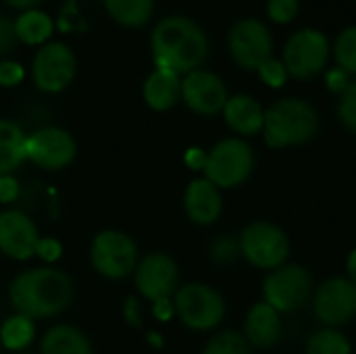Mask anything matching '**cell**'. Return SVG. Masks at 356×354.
Here are the masks:
<instances>
[{
  "instance_id": "obj_29",
  "label": "cell",
  "mask_w": 356,
  "mask_h": 354,
  "mask_svg": "<svg viewBox=\"0 0 356 354\" xmlns=\"http://www.w3.org/2000/svg\"><path fill=\"white\" fill-rule=\"evenodd\" d=\"M240 240L232 236H219L209 246V257L215 265H229L240 257Z\"/></svg>"
},
{
  "instance_id": "obj_15",
  "label": "cell",
  "mask_w": 356,
  "mask_h": 354,
  "mask_svg": "<svg viewBox=\"0 0 356 354\" xmlns=\"http://www.w3.org/2000/svg\"><path fill=\"white\" fill-rule=\"evenodd\" d=\"M181 98L198 115H217L225 108L227 88L223 79L207 69H194L181 79Z\"/></svg>"
},
{
  "instance_id": "obj_2",
  "label": "cell",
  "mask_w": 356,
  "mask_h": 354,
  "mask_svg": "<svg viewBox=\"0 0 356 354\" xmlns=\"http://www.w3.org/2000/svg\"><path fill=\"white\" fill-rule=\"evenodd\" d=\"M150 50L159 69L181 75L198 69L207 61L209 38L196 21L173 15L152 29Z\"/></svg>"
},
{
  "instance_id": "obj_26",
  "label": "cell",
  "mask_w": 356,
  "mask_h": 354,
  "mask_svg": "<svg viewBox=\"0 0 356 354\" xmlns=\"http://www.w3.org/2000/svg\"><path fill=\"white\" fill-rule=\"evenodd\" d=\"M307 354H350V342L336 330H319L309 338Z\"/></svg>"
},
{
  "instance_id": "obj_17",
  "label": "cell",
  "mask_w": 356,
  "mask_h": 354,
  "mask_svg": "<svg viewBox=\"0 0 356 354\" xmlns=\"http://www.w3.org/2000/svg\"><path fill=\"white\" fill-rule=\"evenodd\" d=\"M184 209L186 215L198 225H211L221 217L223 198L219 188L209 182L207 177L194 179L184 194Z\"/></svg>"
},
{
  "instance_id": "obj_7",
  "label": "cell",
  "mask_w": 356,
  "mask_h": 354,
  "mask_svg": "<svg viewBox=\"0 0 356 354\" xmlns=\"http://www.w3.org/2000/svg\"><path fill=\"white\" fill-rule=\"evenodd\" d=\"M240 252L259 269H277L290 255V240L277 225L269 221H254L246 225L240 236Z\"/></svg>"
},
{
  "instance_id": "obj_14",
  "label": "cell",
  "mask_w": 356,
  "mask_h": 354,
  "mask_svg": "<svg viewBox=\"0 0 356 354\" xmlns=\"http://www.w3.org/2000/svg\"><path fill=\"white\" fill-rule=\"evenodd\" d=\"M315 317L330 328L348 323L356 313V286L350 280L332 277L315 294Z\"/></svg>"
},
{
  "instance_id": "obj_5",
  "label": "cell",
  "mask_w": 356,
  "mask_h": 354,
  "mask_svg": "<svg viewBox=\"0 0 356 354\" xmlns=\"http://www.w3.org/2000/svg\"><path fill=\"white\" fill-rule=\"evenodd\" d=\"M254 169V152L240 138H227L217 142L207 152L204 175L217 188H236L244 184Z\"/></svg>"
},
{
  "instance_id": "obj_36",
  "label": "cell",
  "mask_w": 356,
  "mask_h": 354,
  "mask_svg": "<svg viewBox=\"0 0 356 354\" xmlns=\"http://www.w3.org/2000/svg\"><path fill=\"white\" fill-rule=\"evenodd\" d=\"M19 198V182L13 175H0V204H10Z\"/></svg>"
},
{
  "instance_id": "obj_35",
  "label": "cell",
  "mask_w": 356,
  "mask_h": 354,
  "mask_svg": "<svg viewBox=\"0 0 356 354\" xmlns=\"http://www.w3.org/2000/svg\"><path fill=\"white\" fill-rule=\"evenodd\" d=\"M17 31H15V21L8 17H0V56L10 52L17 44Z\"/></svg>"
},
{
  "instance_id": "obj_33",
  "label": "cell",
  "mask_w": 356,
  "mask_h": 354,
  "mask_svg": "<svg viewBox=\"0 0 356 354\" xmlns=\"http://www.w3.org/2000/svg\"><path fill=\"white\" fill-rule=\"evenodd\" d=\"M25 71L17 61H0V86L15 88L23 81Z\"/></svg>"
},
{
  "instance_id": "obj_4",
  "label": "cell",
  "mask_w": 356,
  "mask_h": 354,
  "mask_svg": "<svg viewBox=\"0 0 356 354\" xmlns=\"http://www.w3.org/2000/svg\"><path fill=\"white\" fill-rule=\"evenodd\" d=\"M173 309L179 321L194 332H209L225 317L223 296L207 284H186L177 288Z\"/></svg>"
},
{
  "instance_id": "obj_8",
  "label": "cell",
  "mask_w": 356,
  "mask_h": 354,
  "mask_svg": "<svg viewBox=\"0 0 356 354\" xmlns=\"http://www.w3.org/2000/svg\"><path fill=\"white\" fill-rule=\"evenodd\" d=\"M313 292V280L300 265H282L271 271L263 284V296L277 313H294L309 300Z\"/></svg>"
},
{
  "instance_id": "obj_30",
  "label": "cell",
  "mask_w": 356,
  "mask_h": 354,
  "mask_svg": "<svg viewBox=\"0 0 356 354\" xmlns=\"http://www.w3.org/2000/svg\"><path fill=\"white\" fill-rule=\"evenodd\" d=\"M259 75H261V79L267 83V86H271V88H282L284 83H286V79H288V69H286V65H284V61H277V58H267L259 69Z\"/></svg>"
},
{
  "instance_id": "obj_12",
  "label": "cell",
  "mask_w": 356,
  "mask_h": 354,
  "mask_svg": "<svg viewBox=\"0 0 356 354\" xmlns=\"http://www.w3.org/2000/svg\"><path fill=\"white\" fill-rule=\"evenodd\" d=\"M273 40L269 27L259 19H242L229 31V52L244 69H259L271 58Z\"/></svg>"
},
{
  "instance_id": "obj_18",
  "label": "cell",
  "mask_w": 356,
  "mask_h": 354,
  "mask_svg": "<svg viewBox=\"0 0 356 354\" xmlns=\"http://www.w3.org/2000/svg\"><path fill=\"white\" fill-rule=\"evenodd\" d=\"M244 338L257 348H271L282 338V319L280 313L267 303H257L244 323Z\"/></svg>"
},
{
  "instance_id": "obj_37",
  "label": "cell",
  "mask_w": 356,
  "mask_h": 354,
  "mask_svg": "<svg viewBox=\"0 0 356 354\" xmlns=\"http://www.w3.org/2000/svg\"><path fill=\"white\" fill-rule=\"evenodd\" d=\"M325 83L332 92L344 94V90L350 86V79H348V73L344 69H332L325 77Z\"/></svg>"
},
{
  "instance_id": "obj_10",
  "label": "cell",
  "mask_w": 356,
  "mask_h": 354,
  "mask_svg": "<svg viewBox=\"0 0 356 354\" xmlns=\"http://www.w3.org/2000/svg\"><path fill=\"white\" fill-rule=\"evenodd\" d=\"M75 54L63 42H46L33 56L31 75L38 90L46 94L63 92L75 77Z\"/></svg>"
},
{
  "instance_id": "obj_27",
  "label": "cell",
  "mask_w": 356,
  "mask_h": 354,
  "mask_svg": "<svg viewBox=\"0 0 356 354\" xmlns=\"http://www.w3.org/2000/svg\"><path fill=\"white\" fill-rule=\"evenodd\" d=\"M202 354H250V344L238 332H221L209 340Z\"/></svg>"
},
{
  "instance_id": "obj_3",
  "label": "cell",
  "mask_w": 356,
  "mask_h": 354,
  "mask_svg": "<svg viewBox=\"0 0 356 354\" xmlns=\"http://www.w3.org/2000/svg\"><path fill=\"white\" fill-rule=\"evenodd\" d=\"M319 129L317 111L300 98H284L265 111L263 134L271 148L300 146Z\"/></svg>"
},
{
  "instance_id": "obj_28",
  "label": "cell",
  "mask_w": 356,
  "mask_h": 354,
  "mask_svg": "<svg viewBox=\"0 0 356 354\" xmlns=\"http://www.w3.org/2000/svg\"><path fill=\"white\" fill-rule=\"evenodd\" d=\"M336 58L340 69L356 73V25L346 27L336 40Z\"/></svg>"
},
{
  "instance_id": "obj_16",
  "label": "cell",
  "mask_w": 356,
  "mask_h": 354,
  "mask_svg": "<svg viewBox=\"0 0 356 354\" xmlns=\"http://www.w3.org/2000/svg\"><path fill=\"white\" fill-rule=\"evenodd\" d=\"M40 242L38 227L33 219L19 211L6 209L0 213V252L15 261H27L35 257Z\"/></svg>"
},
{
  "instance_id": "obj_31",
  "label": "cell",
  "mask_w": 356,
  "mask_h": 354,
  "mask_svg": "<svg viewBox=\"0 0 356 354\" xmlns=\"http://www.w3.org/2000/svg\"><path fill=\"white\" fill-rule=\"evenodd\" d=\"M338 115H340L342 123L356 134V79L350 81V86L344 90V94L340 98Z\"/></svg>"
},
{
  "instance_id": "obj_6",
  "label": "cell",
  "mask_w": 356,
  "mask_h": 354,
  "mask_svg": "<svg viewBox=\"0 0 356 354\" xmlns=\"http://www.w3.org/2000/svg\"><path fill=\"white\" fill-rule=\"evenodd\" d=\"M138 246L131 236L119 230L98 232L90 246V263L106 280H123L136 271Z\"/></svg>"
},
{
  "instance_id": "obj_21",
  "label": "cell",
  "mask_w": 356,
  "mask_h": 354,
  "mask_svg": "<svg viewBox=\"0 0 356 354\" xmlns=\"http://www.w3.org/2000/svg\"><path fill=\"white\" fill-rule=\"evenodd\" d=\"M27 161V134L10 119H0V175H13Z\"/></svg>"
},
{
  "instance_id": "obj_43",
  "label": "cell",
  "mask_w": 356,
  "mask_h": 354,
  "mask_svg": "<svg viewBox=\"0 0 356 354\" xmlns=\"http://www.w3.org/2000/svg\"><path fill=\"white\" fill-rule=\"evenodd\" d=\"M148 342H152V344L161 346V338H159V334H148Z\"/></svg>"
},
{
  "instance_id": "obj_32",
  "label": "cell",
  "mask_w": 356,
  "mask_h": 354,
  "mask_svg": "<svg viewBox=\"0 0 356 354\" xmlns=\"http://www.w3.org/2000/svg\"><path fill=\"white\" fill-rule=\"evenodd\" d=\"M298 0H269L267 13L275 23H288L298 15Z\"/></svg>"
},
{
  "instance_id": "obj_38",
  "label": "cell",
  "mask_w": 356,
  "mask_h": 354,
  "mask_svg": "<svg viewBox=\"0 0 356 354\" xmlns=\"http://www.w3.org/2000/svg\"><path fill=\"white\" fill-rule=\"evenodd\" d=\"M123 315H125V319H127L129 325H136V328L142 325V309H140L138 298L129 296V298L125 300V305H123Z\"/></svg>"
},
{
  "instance_id": "obj_25",
  "label": "cell",
  "mask_w": 356,
  "mask_h": 354,
  "mask_svg": "<svg viewBox=\"0 0 356 354\" xmlns=\"http://www.w3.org/2000/svg\"><path fill=\"white\" fill-rule=\"evenodd\" d=\"M33 336H35L33 319L19 313L4 319V323L0 325V346L13 353L25 351L33 342Z\"/></svg>"
},
{
  "instance_id": "obj_13",
  "label": "cell",
  "mask_w": 356,
  "mask_h": 354,
  "mask_svg": "<svg viewBox=\"0 0 356 354\" xmlns=\"http://www.w3.org/2000/svg\"><path fill=\"white\" fill-rule=\"evenodd\" d=\"M77 154L75 140L60 127H42L27 136V161L46 171H60Z\"/></svg>"
},
{
  "instance_id": "obj_34",
  "label": "cell",
  "mask_w": 356,
  "mask_h": 354,
  "mask_svg": "<svg viewBox=\"0 0 356 354\" xmlns=\"http://www.w3.org/2000/svg\"><path fill=\"white\" fill-rule=\"evenodd\" d=\"M63 255V244L56 238H40L38 248H35V257H40L44 263H56Z\"/></svg>"
},
{
  "instance_id": "obj_9",
  "label": "cell",
  "mask_w": 356,
  "mask_h": 354,
  "mask_svg": "<svg viewBox=\"0 0 356 354\" xmlns=\"http://www.w3.org/2000/svg\"><path fill=\"white\" fill-rule=\"evenodd\" d=\"M330 54L327 35L319 29L305 27L290 35L284 48V65L288 75L296 79H309L323 71Z\"/></svg>"
},
{
  "instance_id": "obj_22",
  "label": "cell",
  "mask_w": 356,
  "mask_h": 354,
  "mask_svg": "<svg viewBox=\"0 0 356 354\" xmlns=\"http://www.w3.org/2000/svg\"><path fill=\"white\" fill-rule=\"evenodd\" d=\"M42 354H92V344L88 336L77 330L75 325L58 323L50 328L42 342H40Z\"/></svg>"
},
{
  "instance_id": "obj_24",
  "label": "cell",
  "mask_w": 356,
  "mask_h": 354,
  "mask_svg": "<svg viewBox=\"0 0 356 354\" xmlns=\"http://www.w3.org/2000/svg\"><path fill=\"white\" fill-rule=\"evenodd\" d=\"M104 8L119 25L138 29L152 19L154 0H104Z\"/></svg>"
},
{
  "instance_id": "obj_1",
  "label": "cell",
  "mask_w": 356,
  "mask_h": 354,
  "mask_svg": "<svg viewBox=\"0 0 356 354\" xmlns=\"http://www.w3.org/2000/svg\"><path fill=\"white\" fill-rule=\"evenodd\" d=\"M8 298L15 311L29 319L56 317L73 300V282L54 267L25 269L10 282Z\"/></svg>"
},
{
  "instance_id": "obj_23",
  "label": "cell",
  "mask_w": 356,
  "mask_h": 354,
  "mask_svg": "<svg viewBox=\"0 0 356 354\" xmlns=\"http://www.w3.org/2000/svg\"><path fill=\"white\" fill-rule=\"evenodd\" d=\"M52 19L44 10L29 8L15 19L17 40L27 46H44L52 35Z\"/></svg>"
},
{
  "instance_id": "obj_41",
  "label": "cell",
  "mask_w": 356,
  "mask_h": 354,
  "mask_svg": "<svg viewBox=\"0 0 356 354\" xmlns=\"http://www.w3.org/2000/svg\"><path fill=\"white\" fill-rule=\"evenodd\" d=\"M346 269H348V280L356 286V248L348 255V261H346Z\"/></svg>"
},
{
  "instance_id": "obj_19",
  "label": "cell",
  "mask_w": 356,
  "mask_h": 354,
  "mask_svg": "<svg viewBox=\"0 0 356 354\" xmlns=\"http://www.w3.org/2000/svg\"><path fill=\"white\" fill-rule=\"evenodd\" d=\"M144 102L152 111H169L181 98V77L169 69H154L142 86Z\"/></svg>"
},
{
  "instance_id": "obj_40",
  "label": "cell",
  "mask_w": 356,
  "mask_h": 354,
  "mask_svg": "<svg viewBox=\"0 0 356 354\" xmlns=\"http://www.w3.org/2000/svg\"><path fill=\"white\" fill-rule=\"evenodd\" d=\"M186 165L190 167V169H194V171H200V169H204V163H207V152L202 150V148H190L188 152H186Z\"/></svg>"
},
{
  "instance_id": "obj_11",
  "label": "cell",
  "mask_w": 356,
  "mask_h": 354,
  "mask_svg": "<svg viewBox=\"0 0 356 354\" xmlns=\"http://www.w3.org/2000/svg\"><path fill=\"white\" fill-rule=\"evenodd\" d=\"M138 292L150 300H165L177 292L179 286V267L165 252H150L138 261L134 271Z\"/></svg>"
},
{
  "instance_id": "obj_42",
  "label": "cell",
  "mask_w": 356,
  "mask_h": 354,
  "mask_svg": "<svg viewBox=\"0 0 356 354\" xmlns=\"http://www.w3.org/2000/svg\"><path fill=\"white\" fill-rule=\"evenodd\" d=\"M40 0H6V4H10L13 8H21V10H29V8H35Z\"/></svg>"
},
{
  "instance_id": "obj_20",
  "label": "cell",
  "mask_w": 356,
  "mask_h": 354,
  "mask_svg": "<svg viewBox=\"0 0 356 354\" xmlns=\"http://www.w3.org/2000/svg\"><path fill=\"white\" fill-rule=\"evenodd\" d=\"M225 123L240 136H254L263 129L265 111L261 102L246 94H236L227 98L223 108Z\"/></svg>"
},
{
  "instance_id": "obj_39",
  "label": "cell",
  "mask_w": 356,
  "mask_h": 354,
  "mask_svg": "<svg viewBox=\"0 0 356 354\" xmlns=\"http://www.w3.org/2000/svg\"><path fill=\"white\" fill-rule=\"evenodd\" d=\"M152 313L159 321H169L173 315H175V309H173V300L171 298H165V300H156L152 303Z\"/></svg>"
}]
</instances>
